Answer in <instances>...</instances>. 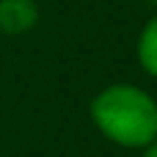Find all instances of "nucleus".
Masks as SVG:
<instances>
[{
    "label": "nucleus",
    "mask_w": 157,
    "mask_h": 157,
    "mask_svg": "<svg viewBox=\"0 0 157 157\" xmlns=\"http://www.w3.org/2000/svg\"><path fill=\"white\" fill-rule=\"evenodd\" d=\"M91 121L110 144L146 149L157 138V99L132 83H113L91 99Z\"/></svg>",
    "instance_id": "1"
},
{
    "label": "nucleus",
    "mask_w": 157,
    "mask_h": 157,
    "mask_svg": "<svg viewBox=\"0 0 157 157\" xmlns=\"http://www.w3.org/2000/svg\"><path fill=\"white\" fill-rule=\"evenodd\" d=\"M39 25L36 0H0V33L22 36Z\"/></svg>",
    "instance_id": "2"
},
{
    "label": "nucleus",
    "mask_w": 157,
    "mask_h": 157,
    "mask_svg": "<svg viewBox=\"0 0 157 157\" xmlns=\"http://www.w3.org/2000/svg\"><path fill=\"white\" fill-rule=\"evenodd\" d=\"M135 55H138L141 69L157 80V14L141 28L138 41H135Z\"/></svg>",
    "instance_id": "3"
},
{
    "label": "nucleus",
    "mask_w": 157,
    "mask_h": 157,
    "mask_svg": "<svg viewBox=\"0 0 157 157\" xmlns=\"http://www.w3.org/2000/svg\"><path fill=\"white\" fill-rule=\"evenodd\" d=\"M141 157H157V138L146 146V149H144V155H141Z\"/></svg>",
    "instance_id": "4"
},
{
    "label": "nucleus",
    "mask_w": 157,
    "mask_h": 157,
    "mask_svg": "<svg viewBox=\"0 0 157 157\" xmlns=\"http://www.w3.org/2000/svg\"><path fill=\"white\" fill-rule=\"evenodd\" d=\"M149 3H152V6H157V0H149Z\"/></svg>",
    "instance_id": "5"
}]
</instances>
